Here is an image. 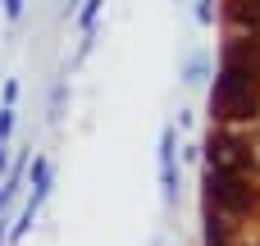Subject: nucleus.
Listing matches in <instances>:
<instances>
[{
  "label": "nucleus",
  "instance_id": "1",
  "mask_svg": "<svg viewBox=\"0 0 260 246\" xmlns=\"http://www.w3.org/2000/svg\"><path fill=\"white\" fill-rule=\"evenodd\" d=\"M256 110H260V68L224 59L215 96H210V114L229 119V123H247V119H256Z\"/></svg>",
  "mask_w": 260,
  "mask_h": 246
},
{
  "label": "nucleus",
  "instance_id": "11",
  "mask_svg": "<svg viewBox=\"0 0 260 246\" xmlns=\"http://www.w3.org/2000/svg\"><path fill=\"white\" fill-rule=\"evenodd\" d=\"M5 14H9V18H18V14H23V0H5Z\"/></svg>",
  "mask_w": 260,
  "mask_h": 246
},
{
  "label": "nucleus",
  "instance_id": "12",
  "mask_svg": "<svg viewBox=\"0 0 260 246\" xmlns=\"http://www.w3.org/2000/svg\"><path fill=\"white\" fill-rule=\"evenodd\" d=\"M0 169H5V142H0Z\"/></svg>",
  "mask_w": 260,
  "mask_h": 246
},
{
  "label": "nucleus",
  "instance_id": "2",
  "mask_svg": "<svg viewBox=\"0 0 260 246\" xmlns=\"http://www.w3.org/2000/svg\"><path fill=\"white\" fill-rule=\"evenodd\" d=\"M206 187H210V201H215V205H224V210H233V215L251 210V187H247L242 173L210 169V173H206Z\"/></svg>",
  "mask_w": 260,
  "mask_h": 246
},
{
  "label": "nucleus",
  "instance_id": "6",
  "mask_svg": "<svg viewBox=\"0 0 260 246\" xmlns=\"http://www.w3.org/2000/svg\"><path fill=\"white\" fill-rule=\"evenodd\" d=\"M229 14H233L242 27L260 32V0H229Z\"/></svg>",
  "mask_w": 260,
  "mask_h": 246
},
{
  "label": "nucleus",
  "instance_id": "4",
  "mask_svg": "<svg viewBox=\"0 0 260 246\" xmlns=\"http://www.w3.org/2000/svg\"><path fill=\"white\" fill-rule=\"evenodd\" d=\"M46 196H50V160H37V164H32V196H27V205L18 210V224L9 228V237H23V233L32 228V219H37V210H41Z\"/></svg>",
  "mask_w": 260,
  "mask_h": 246
},
{
  "label": "nucleus",
  "instance_id": "3",
  "mask_svg": "<svg viewBox=\"0 0 260 246\" xmlns=\"http://www.w3.org/2000/svg\"><path fill=\"white\" fill-rule=\"evenodd\" d=\"M206 160H210V169H224V173H247V164H251V155L238 137H210Z\"/></svg>",
  "mask_w": 260,
  "mask_h": 246
},
{
  "label": "nucleus",
  "instance_id": "8",
  "mask_svg": "<svg viewBox=\"0 0 260 246\" xmlns=\"http://www.w3.org/2000/svg\"><path fill=\"white\" fill-rule=\"evenodd\" d=\"M201 78H206V59H201V55H197V59H192V64H187V82H201Z\"/></svg>",
  "mask_w": 260,
  "mask_h": 246
},
{
  "label": "nucleus",
  "instance_id": "10",
  "mask_svg": "<svg viewBox=\"0 0 260 246\" xmlns=\"http://www.w3.org/2000/svg\"><path fill=\"white\" fill-rule=\"evenodd\" d=\"M210 18H215V9H210V0H201L197 5V23H210Z\"/></svg>",
  "mask_w": 260,
  "mask_h": 246
},
{
  "label": "nucleus",
  "instance_id": "5",
  "mask_svg": "<svg viewBox=\"0 0 260 246\" xmlns=\"http://www.w3.org/2000/svg\"><path fill=\"white\" fill-rule=\"evenodd\" d=\"M160 192H165V205L178 201V164H174V128L160 132Z\"/></svg>",
  "mask_w": 260,
  "mask_h": 246
},
{
  "label": "nucleus",
  "instance_id": "7",
  "mask_svg": "<svg viewBox=\"0 0 260 246\" xmlns=\"http://www.w3.org/2000/svg\"><path fill=\"white\" fill-rule=\"evenodd\" d=\"M101 5H105V0H82V27H87V32L96 27V14H101Z\"/></svg>",
  "mask_w": 260,
  "mask_h": 246
},
{
  "label": "nucleus",
  "instance_id": "9",
  "mask_svg": "<svg viewBox=\"0 0 260 246\" xmlns=\"http://www.w3.org/2000/svg\"><path fill=\"white\" fill-rule=\"evenodd\" d=\"M9 128H14V105H5V110H0V142L9 137Z\"/></svg>",
  "mask_w": 260,
  "mask_h": 246
}]
</instances>
